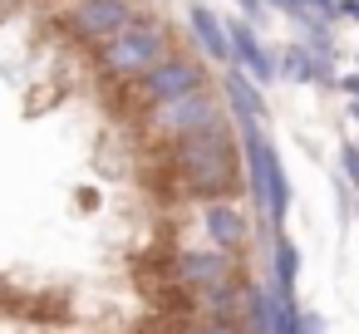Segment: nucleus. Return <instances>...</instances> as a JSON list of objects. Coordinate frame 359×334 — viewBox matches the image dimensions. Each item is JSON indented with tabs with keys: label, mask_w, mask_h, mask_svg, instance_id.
Segmentation results:
<instances>
[{
	"label": "nucleus",
	"mask_w": 359,
	"mask_h": 334,
	"mask_svg": "<svg viewBox=\"0 0 359 334\" xmlns=\"http://www.w3.org/2000/svg\"><path fill=\"white\" fill-rule=\"evenodd\" d=\"M168 172L177 177L182 197H197V202H226V192L236 187L241 177V162H236V143H231V128H212V133H197V138H182L163 153Z\"/></svg>",
	"instance_id": "f257e3e1"
},
{
	"label": "nucleus",
	"mask_w": 359,
	"mask_h": 334,
	"mask_svg": "<svg viewBox=\"0 0 359 334\" xmlns=\"http://www.w3.org/2000/svg\"><path fill=\"white\" fill-rule=\"evenodd\" d=\"M172 55V40H168V25L148 20V15H133L114 40L99 45V69L109 79H143L153 64H163Z\"/></svg>",
	"instance_id": "f03ea898"
},
{
	"label": "nucleus",
	"mask_w": 359,
	"mask_h": 334,
	"mask_svg": "<svg viewBox=\"0 0 359 334\" xmlns=\"http://www.w3.org/2000/svg\"><path fill=\"white\" fill-rule=\"evenodd\" d=\"M212 128H226V109L217 104L212 89H197V94H182L172 104H153L143 113V133L148 143L158 148H172L182 138H197V133H212Z\"/></svg>",
	"instance_id": "7ed1b4c3"
},
{
	"label": "nucleus",
	"mask_w": 359,
	"mask_h": 334,
	"mask_svg": "<svg viewBox=\"0 0 359 334\" xmlns=\"http://www.w3.org/2000/svg\"><path fill=\"white\" fill-rule=\"evenodd\" d=\"M197 89H207V74H202V64L187 60V55H168L163 64H153V69L138 79V99H143L148 109H153V104H172V99L197 94Z\"/></svg>",
	"instance_id": "20e7f679"
},
{
	"label": "nucleus",
	"mask_w": 359,
	"mask_h": 334,
	"mask_svg": "<svg viewBox=\"0 0 359 334\" xmlns=\"http://www.w3.org/2000/svg\"><path fill=\"white\" fill-rule=\"evenodd\" d=\"M172 280L202 295V290H217V285H226L236 275H231V256L226 251H182L172 260Z\"/></svg>",
	"instance_id": "39448f33"
},
{
	"label": "nucleus",
	"mask_w": 359,
	"mask_h": 334,
	"mask_svg": "<svg viewBox=\"0 0 359 334\" xmlns=\"http://www.w3.org/2000/svg\"><path fill=\"white\" fill-rule=\"evenodd\" d=\"M128 20H133L128 0H79V6H74V15H69V25H74L84 40H94V45L114 40V35H118Z\"/></svg>",
	"instance_id": "423d86ee"
},
{
	"label": "nucleus",
	"mask_w": 359,
	"mask_h": 334,
	"mask_svg": "<svg viewBox=\"0 0 359 334\" xmlns=\"http://www.w3.org/2000/svg\"><path fill=\"white\" fill-rule=\"evenodd\" d=\"M202 231L212 236V246L217 251H241L246 246V236H251V226H246V216H241V207H231V202H207L202 207Z\"/></svg>",
	"instance_id": "0eeeda50"
},
{
	"label": "nucleus",
	"mask_w": 359,
	"mask_h": 334,
	"mask_svg": "<svg viewBox=\"0 0 359 334\" xmlns=\"http://www.w3.org/2000/svg\"><path fill=\"white\" fill-rule=\"evenodd\" d=\"M192 334H246V329H241V324H222V319H202Z\"/></svg>",
	"instance_id": "6e6552de"
},
{
	"label": "nucleus",
	"mask_w": 359,
	"mask_h": 334,
	"mask_svg": "<svg viewBox=\"0 0 359 334\" xmlns=\"http://www.w3.org/2000/svg\"><path fill=\"white\" fill-rule=\"evenodd\" d=\"M344 172L349 182H359V148H344Z\"/></svg>",
	"instance_id": "1a4fd4ad"
}]
</instances>
